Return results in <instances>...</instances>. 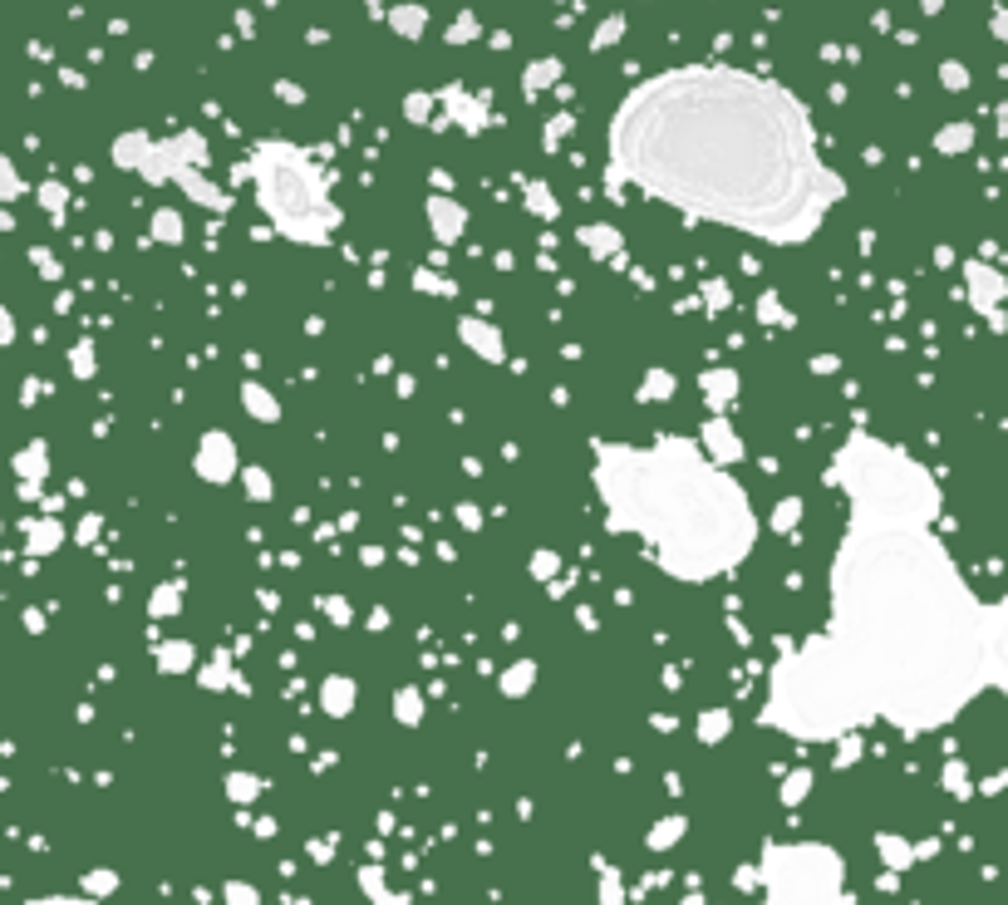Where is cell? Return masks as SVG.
Wrapping results in <instances>:
<instances>
[{"mask_svg": "<svg viewBox=\"0 0 1008 905\" xmlns=\"http://www.w3.org/2000/svg\"><path fill=\"white\" fill-rule=\"evenodd\" d=\"M989 689V605L935 527L846 517L827 625L772 660L758 719L797 743L935 733Z\"/></svg>", "mask_w": 1008, "mask_h": 905, "instance_id": "1", "label": "cell"}, {"mask_svg": "<svg viewBox=\"0 0 1008 905\" xmlns=\"http://www.w3.org/2000/svg\"><path fill=\"white\" fill-rule=\"evenodd\" d=\"M605 187L768 246H807L846 202L797 89L738 64L640 79L605 119Z\"/></svg>", "mask_w": 1008, "mask_h": 905, "instance_id": "2", "label": "cell"}, {"mask_svg": "<svg viewBox=\"0 0 1008 905\" xmlns=\"http://www.w3.org/2000/svg\"><path fill=\"white\" fill-rule=\"evenodd\" d=\"M591 487L610 537H635L659 576L709 586L733 576L763 537L743 483L718 468L694 433H659L654 443H591Z\"/></svg>", "mask_w": 1008, "mask_h": 905, "instance_id": "3", "label": "cell"}, {"mask_svg": "<svg viewBox=\"0 0 1008 905\" xmlns=\"http://www.w3.org/2000/svg\"><path fill=\"white\" fill-rule=\"evenodd\" d=\"M827 483L846 497V517L935 527L945 512L940 478L915 453H905L900 443H886L881 433H866V428H851L836 443Z\"/></svg>", "mask_w": 1008, "mask_h": 905, "instance_id": "4", "label": "cell"}, {"mask_svg": "<svg viewBox=\"0 0 1008 905\" xmlns=\"http://www.w3.org/2000/svg\"><path fill=\"white\" fill-rule=\"evenodd\" d=\"M237 178L251 182L256 207L271 217V232L296 246H330L340 237V202L330 192V173L286 138H256Z\"/></svg>", "mask_w": 1008, "mask_h": 905, "instance_id": "5", "label": "cell"}, {"mask_svg": "<svg viewBox=\"0 0 1008 905\" xmlns=\"http://www.w3.org/2000/svg\"><path fill=\"white\" fill-rule=\"evenodd\" d=\"M758 871H763V905H851L846 861L827 842L768 846Z\"/></svg>", "mask_w": 1008, "mask_h": 905, "instance_id": "6", "label": "cell"}, {"mask_svg": "<svg viewBox=\"0 0 1008 905\" xmlns=\"http://www.w3.org/2000/svg\"><path fill=\"white\" fill-rule=\"evenodd\" d=\"M114 163L138 173L143 182L163 187V182H178L187 168H207L212 163V143L197 133V128H182L173 138H148V133H123L114 138Z\"/></svg>", "mask_w": 1008, "mask_h": 905, "instance_id": "7", "label": "cell"}, {"mask_svg": "<svg viewBox=\"0 0 1008 905\" xmlns=\"http://www.w3.org/2000/svg\"><path fill=\"white\" fill-rule=\"evenodd\" d=\"M959 276H964V301L969 310H979L989 325H1004V301H1008V276L999 266H989V261H979V256H969L964 266H959Z\"/></svg>", "mask_w": 1008, "mask_h": 905, "instance_id": "8", "label": "cell"}, {"mask_svg": "<svg viewBox=\"0 0 1008 905\" xmlns=\"http://www.w3.org/2000/svg\"><path fill=\"white\" fill-rule=\"evenodd\" d=\"M192 468H197V478L202 483H232L241 478V458H237V438L227 433V428H207L202 438H197V453H192Z\"/></svg>", "mask_w": 1008, "mask_h": 905, "instance_id": "9", "label": "cell"}, {"mask_svg": "<svg viewBox=\"0 0 1008 905\" xmlns=\"http://www.w3.org/2000/svg\"><path fill=\"white\" fill-rule=\"evenodd\" d=\"M438 109H443V119L458 123V128H468V133H482L487 123H492V104H487V94H477L468 84H443L438 89Z\"/></svg>", "mask_w": 1008, "mask_h": 905, "instance_id": "10", "label": "cell"}, {"mask_svg": "<svg viewBox=\"0 0 1008 905\" xmlns=\"http://www.w3.org/2000/svg\"><path fill=\"white\" fill-rule=\"evenodd\" d=\"M423 217H428V232H433L438 246H453L468 237V207H463L458 197H448V192H428Z\"/></svg>", "mask_w": 1008, "mask_h": 905, "instance_id": "11", "label": "cell"}, {"mask_svg": "<svg viewBox=\"0 0 1008 905\" xmlns=\"http://www.w3.org/2000/svg\"><path fill=\"white\" fill-rule=\"evenodd\" d=\"M699 443H704V453H709L718 468H738L743 458H748V443L733 433V423H728V414H709L704 419V428L694 433Z\"/></svg>", "mask_w": 1008, "mask_h": 905, "instance_id": "12", "label": "cell"}, {"mask_svg": "<svg viewBox=\"0 0 1008 905\" xmlns=\"http://www.w3.org/2000/svg\"><path fill=\"white\" fill-rule=\"evenodd\" d=\"M989 689H1004L1008 699V591L989 601Z\"/></svg>", "mask_w": 1008, "mask_h": 905, "instance_id": "13", "label": "cell"}, {"mask_svg": "<svg viewBox=\"0 0 1008 905\" xmlns=\"http://www.w3.org/2000/svg\"><path fill=\"white\" fill-rule=\"evenodd\" d=\"M458 340L473 350L477 360H487V364L507 360V335H502L492 320H482V315H463V320H458Z\"/></svg>", "mask_w": 1008, "mask_h": 905, "instance_id": "14", "label": "cell"}, {"mask_svg": "<svg viewBox=\"0 0 1008 905\" xmlns=\"http://www.w3.org/2000/svg\"><path fill=\"white\" fill-rule=\"evenodd\" d=\"M576 246L591 256V261H620L625 256V237L615 222H581L576 227Z\"/></svg>", "mask_w": 1008, "mask_h": 905, "instance_id": "15", "label": "cell"}, {"mask_svg": "<svg viewBox=\"0 0 1008 905\" xmlns=\"http://www.w3.org/2000/svg\"><path fill=\"white\" fill-rule=\"evenodd\" d=\"M699 394H704V404H709L713 414H728V404L743 394V374H733V369H704V374H699Z\"/></svg>", "mask_w": 1008, "mask_h": 905, "instance_id": "16", "label": "cell"}, {"mask_svg": "<svg viewBox=\"0 0 1008 905\" xmlns=\"http://www.w3.org/2000/svg\"><path fill=\"white\" fill-rule=\"evenodd\" d=\"M178 187L197 202V207H207V212H232V192H222L212 178H202V168H187L178 178Z\"/></svg>", "mask_w": 1008, "mask_h": 905, "instance_id": "17", "label": "cell"}, {"mask_svg": "<svg viewBox=\"0 0 1008 905\" xmlns=\"http://www.w3.org/2000/svg\"><path fill=\"white\" fill-rule=\"evenodd\" d=\"M384 25H389L399 40H423V35H428V5H418V0H399V5H389Z\"/></svg>", "mask_w": 1008, "mask_h": 905, "instance_id": "18", "label": "cell"}, {"mask_svg": "<svg viewBox=\"0 0 1008 905\" xmlns=\"http://www.w3.org/2000/svg\"><path fill=\"white\" fill-rule=\"evenodd\" d=\"M241 409L256 423H281V399L261 379H241Z\"/></svg>", "mask_w": 1008, "mask_h": 905, "instance_id": "19", "label": "cell"}, {"mask_svg": "<svg viewBox=\"0 0 1008 905\" xmlns=\"http://www.w3.org/2000/svg\"><path fill=\"white\" fill-rule=\"evenodd\" d=\"M561 74H566V60H556V55H546V60H527V69H522V94H527V99H541L546 89L561 84Z\"/></svg>", "mask_w": 1008, "mask_h": 905, "instance_id": "20", "label": "cell"}, {"mask_svg": "<svg viewBox=\"0 0 1008 905\" xmlns=\"http://www.w3.org/2000/svg\"><path fill=\"white\" fill-rule=\"evenodd\" d=\"M522 207L532 212L536 222H556V217H561V197H556V187H551L546 178L522 182Z\"/></svg>", "mask_w": 1008, "mask_h": 905, "instance_id": "21", "label": "cell"}, {"mask_svg": "<svg viewBox=\"0 0 1008 905\" xmlns=\"http://www.w3.org/2000/svg\"><path fill=\"white\" fill-rule=\"evenodd\" d=\"M320 709H325V714H335V719H345V714L355 709V679L330 674V679H325V689H320Z\"/></svg>", "mask_w": 1008, "mask_h": 905, "instance_id": "22", "label": "cell"}, {"mask_svg": "<svg viewBox=\"0 0 1008 905\" xmlns=\"http://www.w3.org/2000/svg\"><path fill=\"white\" fill-rule=\"evenodd\" d=\"M15 473L25 478V497H35V483L50 473V458H45V443H30L25 453H15Z\"/></svg>", "mask_w": 1008, "mask_h": 905, "instance_id": "23", "label": "cell"}, {"mask_svg": "<svg viewBox=\"0 0 1008 905\" xmlns=\"http://www.w3.org/2000/svg\"><path fill=\"white\" fill-rule=\"evenodd\" d=\"M969 148H974V123L954 119L935 133V153H945V158H959V153H969Z\"/></svg>", "mask_w": 1008, "mask_h": 905, "instance_id": "24", "label": "cell"}, {"mask_svg": "<svg viewBox=\"0 0 1008 905\" xmlns=\"http://www.w3.org/2000/svg\"><path fill=\"white\" fill-rule=\"evenodd\" d=\"M433 114H438V89H409V94H404V119L409 123L423 128Z\"/></svg>", "mask_w": 1008, "mask_h": 905, "instance_id": "25", "label": "cell"}, {"mask_svg": "<svg viewBox=\"0 0 1008 905\" xmlns=\"http://www.w3.org/2000/svg\"><path fill=\"white\" fill-rule=\"evenodd\" d=\"M148 232H153V242H168V246H178L182 242V212H173V207H158L153 212V222H148Z\"/></svg>", "mask_w": 1008, "mask_h": 905, "instance_id": "26", "label": "cell"}, {"mask_svg": "<svg viewBox=\"0 0 1008 905\" xmlns=\"http://www.w3.org/2000/svg\"><path fill=\"white\" fill-rule=\"evenodd\" d=\"M674 389H679V379H674L669 369H650V374L640 379V399H645V404H659V399H674Z\"/></svg>", "mask_w": 1008, "mask_h": 905, "instance_id": "27", "label": "cell"}, {"mask_svg": "<svg viewBox=\"0 0 1008 905\" xmlns=\"http://www.w3.org/2000/svg\"><path fill=\"white\" fill-rule=\"evenodd\" d=\"M409 281H414V291H418V296H438V301H448V296H458V286H453V281H448V276H438V271H428V266H418V271H414V276H409Z\"/></svg>", "mask_w": 1008, "mask_h": 905, "instance_id": "28", "label": "cell"}, {"mask_svg": "<svg viewBox=\"0 0 1008 905\" xmlns=\"http://www.w3.org/2000/svg\"><path fill=\"white\" fill-rule=\"evenodd\" d=\"M802 512H807V502H802V497H782V502L772 507V532H782V537H787V532H797V527H802Z\"/></svg>", "mask_w": 1008, "mask_h": 905, "instance_id": "29", "label": "cell"}, {"mask_svg": "<svg viewBox=\"0 0 1008 905\" xmlns=\"http://www.w3.org/2000/svg\"><path fill=\"white\" fill-rule=\"evenodd\" d=\"M625 30H630V20L625 15H605L600 25H595V35H591V50L600 55V50H610V45H620L625 40Z\"/></svg>", "mask_w": 1008, "mask_h": 905, "instance_id": "30", "label": "cell"}, {"mask_svg": "<svg viewBox=\"0 0 1008 905\" xmlns=\"http://www.w3.org/2000/svg\"><path fill=\"white\" fill-rule=\"evenodd\" d=\"M158 669H163V674H182V669H192V645H187V640H168V645H158Z\"/></svg>", "mask_w": 1008, "mask_h": 905, "instance_id": "31", "label": "cell"}, {"mask_svg": "<svg viewBox=\"0 0 1008 905\" xmlns=\"http://www.w3.org/2000/svg\"><path fill=\"white\" fill-rule=\"evenodd\" d=\"M532 679H536V664L532 660H517L507 674H502V694H507V699H522V694L532 689Z\"/></svg>", "mask_w": 1008, "mask_h": 905, "instance_id": "32", "label": "cell"}, {"mask_svg": "<svg viewBox=\"0 0 1008 905\" xmlns=\"http://www.w3.org/2000/svg\"><path fill=\"white\" fill-rule=\"evenodd\" d=\"M241 487H246V497H251V502H271V497H276L271 473H266V468H256V463H251V468H241Z\"/></svg>", "mask_w": 1008, "mask_h": 905, "instance_id": "33", "label": "cell"}, {"mask_svg": "<svg viewBox=\"0 0 1008 905\" xmlns=\"http://www.w3.org/2000/svg\"><path fill=\"white\" fill-rule=\"evenodd\" d=\"M571 128H576V114H551V119H546V128H541V148H546V153H556V148L571 138Z\"/></svg>", "mask_w": 1008, "mask_h": 905, "instance_id": "34", "label": "cell"}, {"mask_svg": "<svg viewBox=\"0 0 1008 905\" xmlns=\"http://www.w3.org/2000/svg\"><path fill=\"white\" fill-rule=\"evenodd\" d=\"M758 320H763V325H797V315L777 301V291H763V296H758Z\"/></svg>", "mask_w": 1008, "mask_h": 905, "instance_id": "35", "label": "cell"}, {"mask_svg": "<svg viewBox=\"0 0 1008 905\" xmlns=\"http://www.w3.org/2000/svg\"><path fill=\"white\" fill-rule=\"evenodd\" d=\"M178 605H182V586H173V581H168V586H158V591H153V596H148V610H153V615H158V620H168V615H178Z\"/></svg>", "mask_w": 1008, "mask_h": 905, "instance_id": "36", "label": "cell"}, {"mask_svg": "<svg viewBox=\"0 0 1008 905\" xmlns=\"http://www.w3.org/2000/svg\"><path fill=\"white\" fill-rule=\"evenodd\" d=\"M728 305H733L728 281H723V276H709V281H704V310H709V315H723Z\"/></svg>", "mask_w": 1008, "mask_h": 905, "instance_id": "37", "label": "cell"}, {"mask_svg": "<svg viewBox=\"0 0 1008 905\" xmlns=\"http://www.w3.org/2000/svg\"><path fill=\"white\" fill-rule=\"evenodd\" d=\"M64 542L60 522H30V551H55Z\"/></svg>", "mask_w": 1008, "mask_h": 905, "instance_id": "38", "label": "cell"}, {"mask_svg": "<svg viewBox=\"0 0 1008 905\" xmlns=\"http://www.w3.org/2000/svg\"><path fill=\"white\" fill-rule=\"evenodd\" d=\"M728 724H733L728 709H709V714L699 719V738H704V743H718V738H728Z\"/></svg>", "mask_w": 1008, "mask_h": 905, "instance_id": "39", "label": "cell"}, {"mask_svg": "<svg viewBox=\"0 0 1008 905\" xmlns=\"http://www.w3.org/2000/svg\"><path fill=\"white\" fill-rule=\"evenodd\" d=\"M468 40H482V20H477L473 10L458 15V20L448 25V45H468Z\"/></svg>", "mask_w": 1008, "mask_h": 905, "instance_id": "40", "label": "cell"}, {"mask_svg": "<svg viewBox=\"0 0 1008 905\" xmlns=\"http://www.w3.org/2000/svg\"><path fill=\"white\" fill-rule=\"evenodd\" d=\"M69 364H74L79 379H94V340H79V345L69 350Z\"/></svg>", "mask_w": 1008, "mask_h": 905, "instance_id": "41", "label": "cell"}, {"mask_svg": "<svg viewBox=\"0 0 1008 905\" xmlns=\"http://www.w3.org/2000/svg\"><path fill=\"white\" fill-rule=\"evenodd\" d=\"M679 837H684V817H669V822H659V827L650 832V846L654 851H664V846L679 842Z\"/></svg>", "mask_w": 1008, "mask_h": 905, "instance_id": "42", "label": "cell"}, {"mask_svg": "<svg viewBox=\"0 0 1008 905\" xmlns=\"http://www.w3.org/2000/svg\"><path fill=\"white\" fill-rule=\"evenodd\" d=\"M394 714H399L404 724H418V714H423V699H418V689H399V699H394Z\"/></svg>", "mask_w": 1008, "mask_h": 905, "instance_id": "43", "label": "cell"}, {"mask_svg": "<svg viewBox=\"0 0 1008 905\" xmlns=\"http://www.w3.org/2000/svg\"><path fill=\"white\" fill-rule=\"evenodd\" d=\"M940 84H945V89H954V94H959V89H969V69H964L959 60H940Z\"/></svg>", "mask_w": 1008, "mask_h": 905, "instance_id": "44", "label": "cell"}, {"mask_svg": "<svg viewBox=\"0 0 1008 905\" xmlns=\"http://www.w3.org/2000/svg\"><path fill=\"white\" fill-rule=\"evenodd\" d=\"M881 856H886L890 866H910V861H915V851L905 842H895V837H881Z\"/></svg>", "mask_w": 1008, "mask_h": 905, "instance_id": "45", "label": "cell"}, {"mask_svg": "<svg viewBox=\"0 0 1008 905\" xmlns=\"http://www.w3.org/2000/svg\"><path fill=\"white\" fill-rule=\"evenodd\" d=\"M561 571V556L556 551H532V576L536 581H546V576H556Z\"/></svg>", "mask_w": 1008, "mask_h": 905, "instance_id": "46", "label": "cell"}, {"mask_svg": "<svg viewBox=\"0 0 1008 905\" xmlns=\"http://www.w3.org/2000/svg\"><path fill=\"white\" fill-rule=\"evenodd\" d=\"M320 605H325V615H330L335 625H350V620H355V610H350L345 596H320Z\"/></svg>", "mask_w": 1008, "mask_h": 905, "instance_id": "47", "label": "cell"}, {"mask_svg": "<svg viewBox=\"0 0 1008 905\" xmlns=\"http://www.w3.org/2000/svg\"><path fill=\"white\" fill-rule=\"evenodd\" d=\"M807 787H812V773H807V768H802V773H792V778L782 783V802H797Z\"/></svg>", "mask_w": 1008, "mask_h": 905, "instance_id": "48", "label": "cell"}, {"mask_svg": "<svg viewBox=\"0 0 1008 905\" xmlns=\"http://www.w3.org/2000/svg\"><path fill=\"white\" fill-rule=\"evenodd\" d=\"M227 674H232V660H227V655H217V660H212V669H207L202 679H207L212 689H222V684H227Z\"/></svg>", "mask_w": 1008, "mask_h": 905, "instance_id": "49", "label": "cell"}, {"mask_svg": "<svg viewBox=\"0 0 1008 905\" xmlns=\"http://www.w3.org/2000/svg\"><path fill=\"white\" fill-rule=\"evenodd\" d=\"M25 187H20V178H15V168L0 158V197H20Z\"/></svg>", "mask_w": 1008, "mask_h": 905, "instance_id": "50", "label": "cell"}, {"mask_svg": "<svg viewBox=\"0 0 1008 905\" xmlns=\"http://www.w3.org/2000/svg\"><path fill=\"white\" fill-rule=\"evenodd\" d=\"M227 905H261V901H256V891H251L246 881H232V886H227Z\"/></svg>", "mask_w": 1008, "mask_h": 905, "instance_id": "51", "label": "cell"}, {"mask_svg": "<svg viewBox=\"0 0 1008 905\" xmlns=\"http://www.w3.org/2000/svg\"><path fill=\"white\" fill-rule=\"evenodd\" d=\"M989 30H994V40L1008 45V5H994V15H989Z\"/></svg>", "mask_w": 1008, "mask_h": 905, "instance_id": "52", "label": "cell"}, {"mask_svg": "<svg viewBox=\"0 0 1008 905\" xmlns=\"http://www.w3.org/2000/svg\"><path fill=\"white\" fill-rule=\"evenodd\" d=\"M276 94H281L286 104H305V89H300L296 79H276Z\"/></svg>", "mask_w": 1008, "mask_h": 905, "instance_id": "53", "label": "cell"}, {"mask_svg": "<svg viewBox=\"0 0 1008 905\" xmlns=\"http://www.w3.org/2000/svg\"><path fill=\"white\" fill-rule=\"evenodd\" d=\"M40 197H45V207H50V212H64V187H60V182L40 187Z\"/></svg>", "mask_w": 1008, "mask_h": 905, "instance_id": "54", "label": "cell"}, {"mask_svg": "<svg viewBox=\"0 0 1008 905\" xmlns=\"http://www.w3.org/2000/svg\"><path fill=\"white\" fill-rule=\"evenodd\" d=\"M227 792H237V797H251V792H256V783H251V778H241V773H237V778H227Z\"/></svg>", "mask_w": 1008, "mask_h": 905, "instance_id": "55", "label": "cell"}, {"mask_svg": "<svg viewBox=\"0 0 1008 905\" xmlns=\"http://www.w3.org/2000/svg\"><path fill=\"white\" fill-rule=\"evenodd\" d=\"M10 340H15V320H10V315H5V310H0V350H5V345H10Z\"/></svg>", "mask_w": 1008, "mask_h": 905, "instance_id": "56", "label": "cell"}, {"mask_svg": "<svg viewBox=\"0 0 1008 905\" xmlns=\"http://www.w3.org/2000/svg\"><path fill=\"white\" fill-rule=\"evenodd\" d=\"M35 905H89V901H35Z\"/></svg>", "mask_w": 1008, "mask_h": 905, "instance_id": "57", "label": "cell"}, {"mask_svg": "<svg viewBox=\"0 0 1008 905\" xmlns=\"http://www.w3.org/2000/svg\"><path fill=\"white\" fill-rule=\"evenodd\" d=\"M645 5H650V0H645Z\"/></svg>", "mask_w": 1008, "mask_h": 905, "instance_id": "58", "label": "cell"}]
</instances>
